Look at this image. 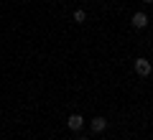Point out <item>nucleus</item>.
<instances>
[{"label": "nucleus", "mask_w": 153, "mask_h": 140, "mask_svg": "<svg viewBox=\"0 0 153 140\" xmlns=\"http://www.w3.org/2000/svg\"><path fill=\"white\" fill-rule=\"evenodd\" d=\"M151 69H153V66H151V61H148V59H135V71L140 76H148V74H151Z\"/></svg>", "instance_id": "nucleus-1"}, {"label": "nucleus", "mask_w": 153, "mask_h": 140, "mask_svg": "<svg viewBox=\"0 0 153 140\" xmlns=\"http://www.w3.org/2000/svg\"><path fill=\"white\" fill-rule=\"evenodd\" d=\"M143 3H148V5H151V3H153V0H143Z\"/></svg>", "instance_id": "nucleus-6"}, {"label": "nucleus", "mask_w": 153, "mask_h": 140, "mask_svg": "<svg viewBox=\"0 0 153 140\" xmlns=\"http://www.w3.org/2000/svg\"><path fill=\"white\" fill-rule=\"evenodd\" d=\"M66 125H69V130H82V125H84V117H82V115H69Z\"/></svg>", "instance_id": "nucleus-2"}, {"label": "nucleus", "mask_w": 153, "mask_h": 140, "mask_svg": "<svg viewBox=\"0 0 153 140\" xmlns=\"http://www.w3.org/2000/svg\"><path fill=\"white\" fill-rule=\"evenodd\" d=\"M89 125H92L94 133H102V130L107 127V120H105V117H92V122H89Z\"/></svg>", "instance_id": "nucleus-4"}, {"label": "nucleus", "mask_w": 153, "mask_h": 140, "mask_svg": "<svg viewBox=\"0 0 153 140\" xmlns=\"http://www.w3.org/2000/svg\"><path fill=\"white\" fill-rule=\"evenodd\" d=\"M130 23H133L135 28H146V26H148V16H146V13H135Z\"/></svg>", "instance_id": "nucleus-3"}, {"label": "nucleus", "mask_w": 153, "mask_h": 140, "mask_svg": "<svg viewBox=\"0 0 153 140\" xmlns=\"http://www.w3.org/2000/svg\"><path fill=\"white\" fill-rule=\"evenodd\" d=\"M71 18H74V23H84V21H87V13H84V10H74Z\"/></svg>", "instance_id": "nucleus-5"}, {"label": "nucleus", "mask_w": 153, "mask_h": 140, "mask_svg": "<svg viewBox=\"0 0 153 140\" xmlns=\"http://www.w3.org/2000/svg\"><path fill=\"white\" fill-rule=\"evenodd\" d=\"M79 140H87V138H79Z\"/></svg>", "instance_id": "nucleus-7"}]
</instances>
